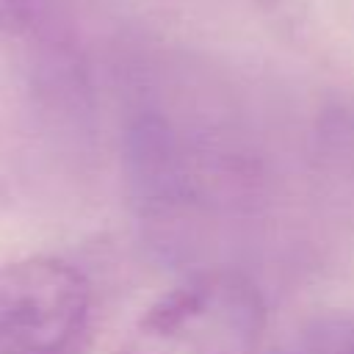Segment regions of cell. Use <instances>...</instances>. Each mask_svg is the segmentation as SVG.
I'll use <instances>...</instances> for the list:
<instances>
[{"label": "cell", "mask_w": 354, "mask_h": 354, "mask_svg": "<svg viewBox=\"0 0 354 354\" xmlns=\"http://www.w3.org/2000/svg\"><path fill=\"white\" fill-rule=\"evenodd\" d=\"M266 335L260 288L235 268H199L163 290L113 354H257Z\"/></svg>", "instance_id": "cell-1"}, {"label": "cell", "mask_w": 354, "mask_h": 354, "mask_svg": "<svg viewBox=\"0 0 354 354\" xmlns=\"http://www.w3.org/2000/svg\"><path fill=\"white\" fill-rule=\"evenodd\" d=\"M94 288L69 260L25 254L0 266V354H86Z\"/></svg>", "instance_id": "cell-2"}, {"label": "cell", "mask_w": 354, "mask_h": 354, "mask_svg": "<svg viewBox=\"0 0 354 354\" xmlns=\"http://www.w3.org/2000/svg\"><path fill=\"white\" fill-rule=\"evenodd\" d=\"M274 354H354V313H329L301 324Z\"/></svg>", "instance_id": "cell-3"}]
</instances>
